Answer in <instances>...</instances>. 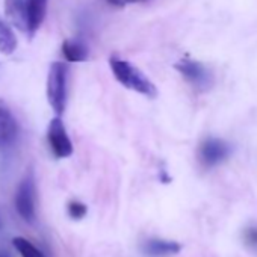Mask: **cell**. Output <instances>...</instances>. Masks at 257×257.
<instances>
[{
  "instance_id": "cell-1",
  "label": "cell",
  "mask_w": 257,
  "mask_h": 257,
  "mask_svg": "<svg viewBox=\"0 0 257 257\" xmlns=\"http://www.w3.org/2000/svg\"><path fill=\"white\" fill-rule=\"evenodd\" d=\"M109 65H110V70L113 73V77L124 88L135 91V92H140V94L150 97V98L158 95V89H156L155 83L138 67L132 65L128 61L112 56L109 59Z\"/></svg>"
},
{
  "instance_id": "cell-2",
  "label": "cell",
  "mask_w": 257,
  "mask_h": 257,
  "mask_svg": "<svg viewBox=\"0 0 257 257\" xmlns=\"http://www.w3.org/2000/svg\"><path fill=\"white\" fill-rule=\"evenodd\" d=\"M67 64L53 62L47 76V98L52 109L61 115L67 104Z\"/></svg>"
},
{
  "instance_id": "cell-3",
  "label": "cell",
  "mask_w": 257,
  "mask_h": 257,
  "mask_svg": "<svg viewBox=\"0 0 257 257\" xmlns=\"http://www.w3.org/2000/svg\"><path fill=\"white\" fill-rule=\"evenodd\" d=\"M174 68L186 79L189 85H192L194 89L204 92L209 91L213 86V74L212 71L201 64L200 61L192 59H180L176 62Z\"/></svg>"
},
{
  "instance_id": "cell-4",
  "label": "cell",
  "mask_w": 257,
  "mask_h": 257,
  "mask_svg": "<svg viewBox=\"0 0 257 257\" xmlns=\"http://www.w3.org/2000/svg\"><path fill=\"white\" fill-rule=\"evenodd\" d=\"M230 155H231V146L227 141L215 137H209L203 140L198 147L200 162L206 168H213L221 165L230 158Z\"/></svg>"
},
{
  "instance_id": "cell-5",
  "label": "cell",
  "mask_w": 257,
  "mask_h": 257,
  "mask_svg": "<svg viewBox=\"0 0 257 257\" xmlns=\"http://www.w3.org/2000/svg\"><path fill=\"white\" fill-rule=\"evenodd\" d=\"M16 209L19 215L29 224L35 221L37 216V191L34 177L26 176L17 188L16 194Z\"/></svg>"
},
{
  "instance_id": "cell-6",
  "label": "cell",
  "mask_w": 257,
  "mask_h": 257,
  "mask_svg": "<svg viewBox=\"0 0 257 257\" xmlns=\"http://www.w3.org/2000/svg\"><path fill=\"white\" fill-rule=\"evenodd\" d=\"M47 141L55 158L65 159L73 155V143L59 116L53 118L47 128Z\"/></svg>"
},
{
  "instance_id": "cell-7",
  "label": "cell",
  "mask_w": 257,
  "mask_h": 257,
  "mask_svg": "<svg viewBox=\"0 0 257 257\" xmlns=\"http://www.w3.org/2000/svg\"><path fill=\"white\" fill-rule=\"evenodd\" d=\"M19 135L17 119L10 106L0 98V150L10 149Z\"/></svg>"
},
{
  "instance_id": "cell-8",
  "label": "cell",
  "mask_w": 257,
  "mask_h": 257,
  "mask_svg": "<svg viewBox=\"0 0 257 257\" xmlns=\"http://www.w3.org/2000/svg\"><path fill=\"white\" fill-rule=\"evenodd\" d=\"M180 243L174 240H165L159 237H150L143 242L141 251L146 257H171L180 252Z\"/></svg>"
},
{
  "instance_id": "cell-9",
  "label": "cell",
  "mask_w": 257,
  "mask_h": 257,
  "mask_svg": "<svg viewBox=\"0 0 257 257\" xmlns=\"http://www.w3.org/2000/svg\"><path fill=\"white\" fill-rule=\"evenodd\" d=\"M47 13V0H26V16H28V35L34 37L44 22Z\"/></svg>"
},
{
  "instance_id": "cell-10",
  "label": "cell",
  "mask_w": 257,
  "mask_h": 257,
  "mask_svg": "<svg viewBox=\"0 0 257 257\" xmlns=\"http://www.w3.org/2000/svg\"><path fill=\"white\" fill-rule=\"evenodd\" d=\"M5 14L17 29L28 34L26 0H5Z\"/></svg>"
},
{
  "instance_id": "cell-11",
  "label": "cell",
  "mask_w": 257,
  "mask_h": 257,
  "mask_svg": "<svg viewBox=\"0 0 257 257\" xmlns=\"http://www.w3.org/2000/svg\"><path fill=\"white\" fill-rule=\"evenodd\" d=\"M62 53L68 62H82L88 59V47L79 40H67L62 44Z\"/></svg>"
},
{
  "instance_id": "cell-12",
  "label": "cell",
  "mask_w": 257,
  "mask_h": 257,
  "mask_svg": "<svg viewBox=\"0 0 257 257\" xmlns=\"http://www.w3.org/2000/svg\"><path fill=\"white\" fill-rule=\"evenodd\" d=\"M17 49V37L11 26L0 19V52L5 55L14 53Z\"/></svg>"
},
{
  "instance_id": "cell-13",
  "label": "cell",
  "mask_w": 257,
  "mask_h": 257,
  "mask_svg": "<svg viewBox=\"0 0 257 257\" xmlns=\"http://www.w3.org/2000/svg\"><path fill=\"white\" fill-rule=\"evenodd\" d=\"M13 245L16 246L22 257H46L32 242H29L25 237H14Z\"/></svg>"
},
{
  "instance_id": "cell-14",
  "label": "cell",
  "mask_w": 257,
  "mask_h": 257,
  "mask_svg": "<svg viewBox=\"0 0 257 257\" xmlns=\"http://www.w3.org/2000/svg\"><path fill=\"white\" fill-rule=\"evenodd\" d=\"M88 212V207L80 201H70L68 203V215L73 219H82Z\"/></svg>"
},
{
  "instance_id": "cell-15",
  "label": "cell",
  "mask_w": 257,
  "mask_h": 257,
  "mask_svg": "<svg viewBox=\"0 0 257 257\" xmlns=\"http://www.w3.org/2000/svg\"><path fill=\"white\" fill-rule=\"evenodd\" d=\"M243 242L251 249H257V225H249L243 230Z\"/></svg>"
},
{
  "instance_id": "cell-16",
  "label": "cell",
  "mask_w": 257,
  "mask_h": 257,
  "mask_svg": "<svg viewBox=\"0 0 257 257\" xmlns=\"http://www.w3.org/2000/svg\"><path fill=\"white\" fill-rule=\"evenodd\" d=\"M106 2L112 7L116 8H122L127 5H134V4H143V2H149V0H106Z\"/></svg>"
},
{
  "instance_id": "cell-17",
  "label": "cell",
  "mask_w": 257,
  "mask_h": 257,
  "mask_svg": "<svg viewBox=\"0 0 257 257\" xmlns=\"http://www.w3.org/2000/svg\"><path fill=\"white\" fill-rule=\"evenodd\" d=\"M0 257H8V255L5 252H0Z\"/></svg>"
},
{
  "instance_id": "cell-18",
  "label": "cell",
  "mask_w": 257,
  "mask_h": 257,
  "mask_svg": "<svg viewBox=\"0 0 257 257\" xmlns=\"http://www.w3.org/2000/svg\"><path fill=\"white\" fill-rule=\"evenodd\" d=\"M0 228H2V219H0Z\"/></svg>"
}]
</instances>
